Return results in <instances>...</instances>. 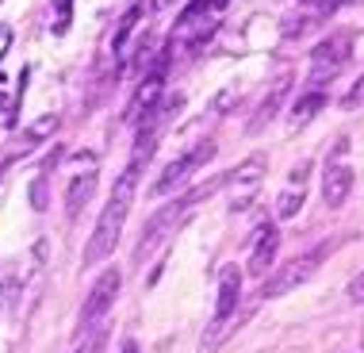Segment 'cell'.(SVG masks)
<instances>
[{"label":"cell","mask_w":364,"mask_h":353,"mask_svg":"<svg viewBox=\"0 0 364 353\" xmlns=\"http://www.w3.org/2000/svg\"><path fill=\"white\" fill-rule=\"evenodd\" d=\"M264 162H269L264 154H253V158H245L238 169L230 173V181H234V184H257L261 173H264Z\"/></svg>","instance_id":"obj_14"},{"label":"cell","mask_w":364,"mask_h":353,"mask_svg":"<svg viewBox=\"0 0 364 353\" xmlns=\"http://www.w3.org/2000/svg\"><path fill=\"white\" fill-rule=\"evenodd\" d=\"M291 181H295V184L307 181V165H295V169H291Z\"/></svg>","instance_id":"obj_24"},{"label":"cell","mask_w":364,"mask_h":353,"mask_svg":"<svg viewBox=\"0 0 364 353\" xmlns=\"http://www.w3.org/2000/svg\"><path fill=\"white\" fill-rule=\"evenodd\" d=\"M92 192H96V169H85L81 176H73L70 192H65V215H70V219H77V215H81V208L92 200Z\"/></svg>","instance_id":"obj_12"},{"label":"cell","mask_w":364,"mask_h":353,"mask_svg":"<svg viewBox=\"0 0 364 353\" xmlns=\"http://www.w3.org/2000/svg\"><path fill=\"white\" fill-rule=\"evenodd\" d=\"M107 342V322H100V327H92L88 334H81V346H77L73 353H100Z\"/></svg>","instance_id":"obj_17"},{"label":"cell","mask_w":364,"mask_h":353,"mask_svg":"<svg viewBox=\"0 0 364 353\" xmlns=\"http://www.w3.org/2000/svg\"><path fill=\"white\" fill-rule=\"evenodd\" d=\"M349 54H353V35L349 31H338V35L322 38V43L314 46V54H311V77H307L314 93H322V85L333 81V73L349 62Z\"/></svg>","instance_id":"obj_5"},{"label":"cell","mask_w":364,"mask_h":353,"mask_svg":"<svg viewBox=\"0 0 364 353\" xmlns=\"http://www.w3.org/2000/svg\"><path fill=\"white\" fill-rule=\"evenodd\" d=\"M349 300H357V303L364 300V273H360V277H353V280H349Z\"/></svg>","instance_id":"obj_23"},{"label":"cell","mask_w":364,"mask_h":353,"mask_svg":"<svg viewBox=\"0 0 364 353\" xmlns=\"http://www.w3.org/2000/svg\"><path fill=\"white\" fill-rule=\"evenodd\" d=\"M299 204H303V189H299V192L288 189V192L280 196V204H277V215H280V219H291V215L299 211Z\"/></svg>","instance_id":"obj_18"},{"label":"cell","mask_w":364,"mask_h":353,"mask_svg":"<svg viewBox=\"0 0 364 353\" xmlns=\"http://www.w3.org/2000/svg\"><path fill=\"white\" fill-rule=\"evenodd\" d=\"M360 104H364V77H360V81H357V85H353L349 93H346V100H341V107H346V112H353V107H360Z\"/></svg>","instance_id":"obj_21"},{"label":"cell","mask_w":364,"mask_h":353,"mask_svg":"<svg viewBox=\"0 0 364 353\" xmlns=\"http://www.w3.org/2000/svg\"><path fill=\"white\" fill-rule=\"evenodd\" d=\"M318 12H295V16H284V23H280V31L284 38H295V35H307L314 23H318Z\"/></svg>","instance_id":"obj_15"},{"label":"cell","mask_w":364,"mask_h":353,"mask_svg":"<svg viewBox=\"0 0 364 353\" xmlns=\"http://www.w3.org/2000/svg\"><path fill=\"white\" fill-rule=\"evenodd\" d=\"M139 169H142V165L131 162V165L123 169V176L115 181L112 200H107V208L100 211L96 231H92V238H88V246H85V269H88V265H100L107 253L115 250V242H119V231H123L127 215H131L134 192H139Z\"/></svg>","instance_id":"obj_1"},{"label":"cell","mask_w":364,"mask_h":353,"mask_svg":"<svg viewBox=\"0 0 364 353\" xmlns=\"http://www.w3.org/2000/svg\"><path fill=\"white\" fill-rule=\"evenodd\" d=\"M353 192V169L341 162H333L326 176H322V196H326V208H341Z\"/></svg>","instance_id":"obj_10"},{"label":"cell","mask_w":364,"mask_h":353,"mask_svg":"<svg viewBox=\"0 0 364 353\" xmlns=\"http://www.w3.org/2000/svg\"><path fill=\"white\" fill-rule=\"evenodd\" d=\"M226 8V0H192L188 8L181 12L173 27V46H200L215 27H219V12Z\"/></svg>","instance_id":"obj_3"},{"label":"cell","mask_w":364,"mask_h":353,"mask_svg":"<svg viewBox=\"0 0 364 353\" xmlns=\"http://www.w3.org/2000/svg\"><path fill=\"white\" fill-rule=\"evenodd\" d=\"M31 208L35 211H46V173L35 176V184H31Z\"/></svg>","instance_id":"obj_20"},{"label":"cell","mask_w":364,"mask_h":353,"mask_svg":"<svg viewBox=\"0 0 364 353\" xmlns=\"http://www.w3.org/2000/svg\"><path fill=\"white\" fill-rule=\"evenodd\" d=\"M54 12H58V19H54V35H65V31H70V12H73V0H54Z\"/></svg>","instance_id":"obj_19"},{"label":"cell","mask_w":364,"mask_h":353,"mask_svg":"<svg viewBox=\"0 0 364 353\" xmlns=\"http://www.w3.org/2000/svg\"><path fill=\"white\" fill-rule=\"evenodd\" d=\"M226 181H230V176H215V181L200 184V189H192L188 196H176V200H173V204H165L161 211H154V219L142 227V238H139V246H134V261L142 265V261H146V253H150V250H154V246H157V242H161L169 231H176V223H181L184 215H188V211L196 208V204L219 192Z\"/></svg>","instance_id":"obj_2"},{"label":"cell","mask_w":364,"mask_h":353,"mask_svg":"<svg viewBox=\"0 0 364 353\" xmlns=\"http://www.w3.org/2000/svg\"><path fill=\"white\" fill-rule=\"evenodd\" d=\"M238 303H242V273L238 269H226L223 280H219V303H215L211 327H208V334H203V342H200L203 353H211L215 346H219L223 330L230 327L234 315H238Z\"/></svg>","instance_id":"obj_6"},{"label":"cell","mask_w":364,"mask_h":353,"mask_svg":"<svg viewBox=\"0 0 364 353\" xmlns=\"http://www.w3.org/2000/svg\"><path fill=\"white\" fill-rule=\"evenodd\" d=\"M326 104H330V100H326V93H314V88H311L307 96H299V100L291 104V123H295V127L311 123V120H314V115H318Z\"/></svg>","instance_id":"obj_13"},{"label":"cell","mask_w":364,"mask_h":353,"mask_svg":"<svg viewBox=\"0 0 364 353\" xmlns=\"http://www.w3.org/2000/svg\"><path fill=\"white\" fill-rule=\"evenodd\" d=\"M311 4H314V12H318V16H330V12H333V8H341V4H349V0H311Z\"/></svg>","instance_id":"obj_22"},{"label":"cell","mask_w":364,"mask_h":353,"mask_svg":"<svg viewBox=\"0 0 364 353\" xmlns=\"http://www.w3.org/2000/svg\"><path fill=\"white\" fill-rule=\"evenodd\" d=\"M139 16H142V4H134V8H127V16H123V23H119V31H115V38H112V46H115V54H123V46H127V38H131V31H134V23H139Z\"/></svg>","instance_id":"obj_16"},{"label":"cell","mask_w":364,"mask_h":353,"mask_svg":"<svg viewBox=\"0 0 364 353\" xmlns=\"http://www.w3.org/2000/svg\"><path fill=\"white\" fill-rule=\"evenodd\" d=\"M288 93H291V77H280V81L269 88V96L261 100V107L253 112V120H250V127H245V131H250V135H261L264 127L277 120V112L284 107V96H288Z\"/></svg>","instance_id":"obj_9"},{"label":"cell","mask_w":364,"mask_h":353,"mask_svg":"<svg viewBox=\"0 0 364 353\" xmlns=\"http://www.w3.org/2000/svg\"><path fill=\"white\" fill-rule=\"evenodd\" d=\"M330 253V242H322V246H314L311 253H303V258H295L291 265H284V269H277L269 280L261 284V296L264 300H277V296H284V292H291L295 284H307L314 273H318V265H322V258Z\"/></svg>","instance_id":"obj_7"},{"label":"cell","mask_w":364,"mask_h":353,"mask_svg":"<svg viewBox=\"0 0 364 353\" xmlns=\"http://www.w3.org/2000/svg\"><path fill=\"white\" fill-rule=\"evenodd\" d=\"M277 250H280V231L272 227V223H264L257 246H253V253H250V273L253 277H264V273H269V265L277 261Z\"/></svg>","instance_id":"obj_11"},{"label":"cell","mask_w":364,"mask_h":353,"mask_svg":"<svg viewBox=\"0 0 364 353\" xmlns=\"http://www.w3.org/2000/svg\"><path fill=\"white\" fill-rule=\"evenodd\" d=\"M119 284H123V273L119 269H104L100 273V280L92 284V292H88L85 303H81V315H77V338L88 334L92 327H100V322H104V315L112 311L115 296H119Z\"/></svg>","instance_id":"obj_4"},{"label":"cell","mask_w":364,"mask_h":353,"mask_svg":"<svg viewBox=\"0 0 364 353\" xmlns=\"http://www.w3.org/2000/svg\"><path fill=\"white\" fill-rule=\"evenodd\" d=\"M211 154H215V142H200L196 150L181 154L176 162H169V165L161 169V176L154 181V189H150V192H154V196H169V192H176V189H181V184L192 176L196 165H203V162L211 158Z\"/></svg>","instance_id":"obj_8"}]
</instances>
